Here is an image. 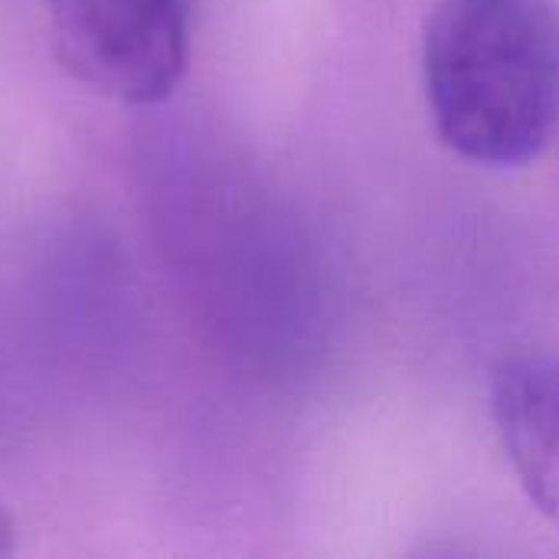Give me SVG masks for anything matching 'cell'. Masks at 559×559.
I'll return each mask as SVG.
<instances>
[{"mask_svg": "<svg viewBox=\"0 0 559 559\" xmlns=\"http://www.w3.org/2000/svg\"><path fill=\"white\" fill-rule=\"evenodd\" d=\"M423 85L445 147L521 167L559 128V0H436Z\"/></svg>", "mask_w": 559, "mask_h": 559, "instance_id": "1", "label": "cell"}, {"mask_svg": "<svg viewBox=\"0 0 559 559\" xmlns=\"http://www.w3.org/2000/svg\"><path fill=\"white\" fill-rule=\"evenodd\" d=\"M62 66L92 92L151 108L187 69V0H46Z\"/></svg>", "mask_w": 559, "mask_h": 559, "instance_id": "2", "label": "cell"}, {"mask_svg": "<svg viewBox=\"0 0 559 559\" xmlns=\"http://www.w3.org/2000/svg\"><path fill=\"white\" fill-rule=\"evenodd\" d=\"M491 416L527 501L559 527V360L504 357L491 373Z\"/></svg>", "mask_w": 559, "mask_h": 559, "instance_id": "3", "label": "cell"}, {"mask_svg": "<svg viewBox=\"0 0 559 559\" xmlns=\"http://www.w3.org/2000/svg\"><path fill=\"white\" fill-rule=\"evenodd\" d=\"M7 554H13V524L0 504V557H7Z\"/></svg>", "mask_w": 559, "mask_h": 559, "instance_id": "4", "label": "cell"}]
</instances>
